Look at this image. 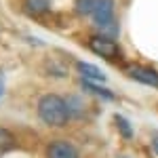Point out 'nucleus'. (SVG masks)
I'll return each mask as SVG.
<instances>
[{
  "label": "nucleus",
  "instance_id": "nucleus-1",
  "mask_svg": "<svg viewBox=\"0 0 158 158\" xmlns=\"http://www.w3.org/2000/svg\"><path fill=\"white\" fill-rule=\"evenodd\" d=\"M38 114L51 127H63L68 122V118L72 116L68 101L63 97H59V95H44V97H40V101H38Z\"/></svg>",
  "mask_w": 158,
  "mask_h": 158
},
{
  "label": "nucleus",
  "instance_id": "nucleus-2",
  "mask_svg": "<svg viewBox=\"0 0 158 158\" xmlns=\"http://www.w3.org/2000/svg\"><path fill=\"white\" fill-rule=\"evenodd\" d=\"M91 17L99 27H108L114 21V0H93Z\"/></svg>",
  "mask_w": 158,
  "mask_h": 158
},
{
  "label": "nucleus",
  "instance_id": "nucleus-3",
  "mask_svg": "<svg viewBox=\"0 0 158 158\" xmlns=\"http://www.w3.org/2000/svg\"><path fill=\"white\" fill-rule=\"evenodd\" d=\"M89 44H91V51L97 53L99 57H103V59L114 61L118 57V47H116V42L110 40V38H106V36H93Z\"/></svg>",
  "mask_w": 158,
  "mask_h": 158
},
{
  "label": "nucleus",
  "instance_id": "nucleus-4",
  "mask_svg": "<svg viewBox=\"0 0 158 158\" xmlns=\"http://www.w3.org/2000/svg\"><path fill=\"white\" fill-rule=\"evenodd\" d=\"M127 74L141 82V85H148V86H158V72L152 70V68H146V65H129L127 68Z\"/></svg>",
  "mask_w": 158,
  "mask_h": 158
},
{
  "label": "nucleus",
  "instance_id": "nucleus-5",
  "mask_svg": "<svg viewBox=\"0 0 158 158\" xmlns=\"http://www.w3.org/2000/svg\"><path fill=\"white\" fill-rule=\"evenodd\" d=\"M47 158H78L76 148L68 141H53L47 148Z\"/></svg>",
  "mask_w": 158,
  "mask_h": 158
},
{
  "label": "nucleus",
  "instance_id": "nucleus-6",
  "mask_svg": "<svg viewBox=\"0 0 158 158\" xmlns=\"http://www.w3.org/2000/svg\"><path fill=\"white\" fill-rule=\"evenodd\" d=\"M78 70L82 72L85 80H97V82H103L106 80V74L101 72L99 68L91 65V63H85V61H78Z\"/></svg>",
  "mask_w": 158,
  "mask_h": 158
},
{
  "label": "nucleus",
  "instance_id": "nucleus-7",
  "mask_svg": "<svg viewBox=\"0 0 158 158\" xmlns=\"http://www.w3.org/2000/svg\"><path fill=\"white\" fill-rule=\"evenodd\" d=\"M51 6L49 0H25V9L30 15H40V13H47Z\"/></svg>",
  "mask_w": 158,
  "mask_h": 158
},
{
  "label": "nucleus",
  "instance_id": "nucleus-8",
  "mask_svg": "<svg viewBox=\"0 0 158 158\" xmlns=\"http://www.w3.org/2000/svg\"><path fill=\"white\" fill-rule=\"evenodd\" d=\"M114 122H116V127L120 129L122 137H127V139H131V137H133V127H131V122L124 120L120 114H116V116H114Z\"/></svg>",
  "mask_w": 158,
  "mask_h": 158
},
{
  "label": "nucleus",
  "instance_id": "nucleus-9",
  "mask_svg": "<svg viewBox=\"0 0 158 158\" xmlns=\"http://www.w3.org/2000/svg\"><path fill=\"white\" fill-rule=\"evenodd\" d=\"M82 85H85V89L89 91V93H93V95H99L101 99H112V97H114V93H112V91H108V89H101V86H97V85H91L89 80H85Z\"/></svg>",
  "mask_w": 158,
  "mask_h": 158
},
{
  "label": "nucleus",
  "instance_id": "nucleus-10",
  "mask_svg": "<svg viewBox=\"0 0 158 158\" xmlns=\"http://www.w3.org/2000/svg\"><path fill=\"white\" fill-rule=\"evenodd\" d=\"M9 146H11V135L0 129V148H9Z\"/></svg>",
  "mask_w": 158,
  "mask_h": 158
},
{
  "label": "nucleus",
  "instance_id": "nucleus-11",
  "mask_svg": "<svg viewBox=\"0 0 158 158\" xmlns=\"http://www.w3.org/2000/svg\"><path fill=\"white\" fill-rule=\"evenodd\" d=\"M152 148H154V152L158 154V133L152 135Z\"/></svg>",
  "mask_w": 158,
  "mask_h": 158
},
{
  "label": "nucleus",
  "instance_id": "nucleus-12",
  "mask_svg": "<svg viewBox=\"0 0 158 158\" xmlns=\"http://www.w3.org/2000/svg\"><path fill=\"white\" fill-rule=\"evenodd\" d=\"M2 93H4V80H2V72H0V97H2Z\"/></svg>",
  "mask_w": 158,
  "mask_h": 158
}]
</instances>
